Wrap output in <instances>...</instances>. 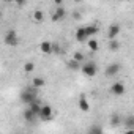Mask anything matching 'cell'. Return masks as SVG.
Masks as SVG:
<instances>
[{"label":"cell","instance_id":"1","mask_svg":"<svg viewBox=\"0 0 134 134\" xmlns=\"http://www.w3.org/2000/svg\"><path fill=\"white\" fill-rule=\"evenodd\" d=\"M21 101L24 104H30V103L36 101V90H35V87H30V88L24 90L21 93Z\"/></svg>","mask_w":134,"mask_h":134},{"label":"cell","instance_id":"2","mask_svg":"<svg viewBox=\"0 0 134 134\" xmlns=\"http://www.w3.org/2000/svg\"><path fill=\"white\" fill-rule=\"evenodd\" d=\"M81 71L87 76V77H93L96 76V71H98V66L95 62H87L84 65H81Z\"/></svg>","mask_w":134,"mask_h":134},{"label":"cell","instance_id":"3","mask_svg":"<svg viewBox=\"0 0 134 134\" xmlns=\"http://www.w3.org/2000/svg\"><path fill=\"white\" fill-rule=\"evenodd\" d=\"M38 117H40L43 121H49V120L54 118V109H52L51 106H47V104H46V106H41Z\"/></svg>","mask_w":134,"mask_h":134},{"label":"cell","instance_id":"4","mask_svg":"<svg viewBox=\"0 0 134 134\" xmlns=\"http://www.w3.org/2000/svg\"><path fill=\"white\" fill-rule=\"evenodd\" d=\"M5 44L7 46H11V47H16L19 44V36L14 30H8L7 35H5Z\"/></svg>","mask_w":134,"mask_h":134},{"label":"cell","instance_id":"5","mask_svg":"<svg viewBox=\"0 0 134 134\" xmlns=\"http://www.w3.org/2000/svg\"><path fill=\"white\" fill-rule=\"evenodd\" d=\"M118 71H120V65H118V63H112V65H109L107 68H106L104 76H106V77H112V76L118 74Z\"/></svg>","mask_w":134,"mask_h":134},{"label":"cell","instance_id":"6","mask_svg":"<svg viewBox=\"0 0 134 134\" xmlns=\"http://www.w3.org/2000/svg\"><path fill=\"white\" fill-rule=\"evenodd\" d=\"M125 84L123 82H115L112 87H110V93L112 95H117V96H121L123 93H125Z\"/></svg>","mask_w":134,"mask_h":134},{"label":"cell","instance_id":"7","mask_svg":"<svg viewBox=\"0 0 134 134\" xmlns=\"http://www.w3.org/2000/svg\"><path fill=\"white\" fill-rule=\"evenodd\" d=\"M65 16H66V11H65V8L60 5V7L55 8V13H54V16H52V21H54V22H58V21L65 19Z\"/></svg>","mask_w":134,"mask_h":134},{"label":"cell","instance_id":"8","mask_svg":"<svg viewBox=\"0 0 134 134\" xmlns=\"http://www.w3.org/2000/svg\"><path fill=\"white\" fill-rule=\"evenodd\" d=\"M118 33H120V25H118V24H112V25L107 29V38H109V40L117 38Z\"/></svg>","mask_w":134,"mask_h":134},{"label":"cell","instance_id":"9","mask_svg":"<svg viewBox=\"0 0 134 134\" xmlns=\"http://www.w3.org/2000/svg\"><path fill=\"white\" fill-rule=\"evenodd\" d=\"M79 109H81L82 112H88V110H90V104H88V101H87V98H85L84 95L79 98Z\"/></svg>","mask_w":134,"mask_h":134},{"label":"cell","instance_id":"10","mask_svg":"<svg viewBox=\"0 0 134 134\" xmlns=\"http://www.w3.org/2000/svg\"><path fill=\"white\" fill-rule=\"evenodd\" d=\"M40 51H41L43 54H52V43L43 41V43L40 44Z\"/></svg>","mask_w":134,"mask_h":134},{"label":"cell","instance_id":"11","mask_svg":"<svg viewBox=\"0 0 134 134\" xmlns=\"http://www.w3.org/2000/svg\"><path fill=\"white\" fill-rule=\"evenodd\" d=\"M24 118H25V121L33 123V121H35V118H36V114L29 107V109H25V110H24Z\"/></svg>","mask_w":134,"mask_h":134},{"label":"cell","instance_id":"12","mask_svg":"<svg viewBox=\"0 0 134 134\" xmlns=\"http://www.w3.org/2000/svg\"><path fill=\"white\" fill-rule=\"evenodd\" d=\"M87 33H85V30H84V27H81V29H77V32H76V40L79 41V43H84V41H87Z\"/></svg>","mask_w":134,"mask_h":134},{"label":"cell","instance_id":"13","mask_svg":"<svg viewBox=\"0 0 134 134\" xmlns=\"http://www.w3.org/2000/svg\"><path fill=\"white\" fill-rule=\"evenodd\" d=\"M84 30H85L87 36H93V35H96V33H98V27H96V25H85V27H84Z\"/></svg>","mask_w":134,"mask_h":134},{"label":"cell","instance_id":"14","mask_svg":"<svg viewBox=\"0 0 134 134\" xmlns=\"http://www.w3.org/2000/svg\"><path fill=\"white\" fill-rule=\"evenodd\" d=\"M32 85H33L35 88H41V87H44V85H46V81H44L43 77H33Z\"/></svg>","mask_w":134,"mask_h":134},{"label":"cell","instance_id":"15","mask_svg":"<svg viewBox=\"0 0 134 134\" xmlns=\"http://www.w3.org/2000/svg\"><path fill=\"white\" fill-rule=\"evenodd\" d=\"M68 68H70V70H73V71H77V70H81V62H77V60L71 58V60L68 62Z\"/></svg>","mask_w":134,"mask_h":134},{"label":"cell","instance_id":"16","mask_svg":"<svg viewBox=\"0 0 134 134\" xmlns=\"http://www.w3.org/2000/svg\"><path fill=\"white\" fill-rule=\"evenodd\" d=\"M43 19H44V14H43V11H41V10L33 11V21H35L36 24H41V22H43Z\"/></svg>","mask_w":134,"mask_h":134},{"label":"cell","instance_id":"17","mask_svg":"<svg viewBox=\"0 0 134 134\" xmlns=\"http://www.w3.org/2000/svg\"><path fill=\"white\" fill-rule=\"evenodd\" d=\"M29 106H30V109H32V110H33V112H35L36 115L40 114V109H41V104H40L38 101H33V103H30Z\"/></svg>","mask_w":134,"mask_h":134},{"label":"cell","instance_id":"18","mask_svg":"<svg viewBox=\"0 0 134 134\" xmlns=\"http://www.w3.org/2000/svg\"><path fill=\"white\" fill-rule=\"evenodd\" d=\"M33 70H35V63H33V62H27L25 66H24V71H25L27 74H30Z\"/></svg>","mask_w":134,"mask_h":134},{"label":"cell","instance_id":"19","mask_svg":"<svg viewBox=\"0 0 134 134\" xmlns=\"http://www.w3.org/2000/svg\"><path fill=\"white\" fill-rule=\"evenodd\" d=\"M88 47H90V51H92V52H96V51H98V47H99V44H98V41H96V40H90V41H88Z\"/></svg>","mask_w":134,"mask_h":134},{"label":"cell","instance_id":"20","mask_svg":"<svg viewBox=\"0 0 134 134\" xmlns=\"http://www.w3.org/2000/svg\"><path fill=\"white\" fill-rule=\"evenodd\" d=\"M118 47H120V43L115 41V38H114V40H109V49H110V51H117Z\"/></svg>","mask_w":134,"mask_h":134},{"label":"cell","instance_id":"21","mask_svg":"<svg viewBox=\"0 0 134 134\" xmlns=\"http://www.w3.org/2000/svg\"><path fill=\"white\" fill-rule=\"evenodd\" d=\"M73 58H74V60H77V62H81V63H82V62H84V54H82V52H76V54H74V57H73Z\"/></svg>","mask_w":134,"mask_h":134},{"label":"cell","instance_id":"22","mask_svg":"<svg viewBox=\"0 0 134 134\" xmlns=\"http://www.w3.org/2000/svg\"><path fill=\"white\" fill-rule=\"evenodd\" d=\"M126 126H128L129 129H132V128H134V118H132V117H129V118L126 120Z\"/></svg>","mask_w":134,"mask_h":134},{"label":"cell","instance_id":"23","mask_svg":"<svg viewBox=\"0 0 134 134\" xmlns=\"http://www.w3.org/2000/svg\"><path fill=\"white\" fill-rule=\"evenodd\" d=\"M52 52H55V54H60V52H62V49L58 47V44H54V43H52Z\"/></svg>","mask_w":134,"mask_h":134},{"label":"cell","instance_id":"24","mask_svg":"<svg viewBox=\"0 0 134 134\" xmlns=\"http://www.w3.org/2000/svg\"><path fill=\"white\" fill-rule=\"evenodd\" d=\"M118 121H120L118 115H114V117H112V126H117V125H118Z\"/></svg>","mask_w":134,"mask_h":134},{"label":"cell","instance_id":"25","mask_svg":"<svg viewBox=\"0 0 134 134\" xmlns=\"http://www.w3.org/2000/svg\"><path fill=\"white\" fill-rule=\"evenodd\" d=\"M13 2H16V3L19 5V7H22V5L25 3V0H13Z\"/></svg>","mask_w":134,"mask_h":134},{"label":"cell","instance_id":"26","mask_svg":"<svg viewBox=\"0 0 134 134\" xmlns=\"http://www.w3.org/2000/svg\"><path fill=\"white\" fill-rule=\"evenodd\" d=\"M90 131H92V132H95V131H98V132H101L103 129H101V128H96V126H93V128H92Z\"/></svg>","mask_w":134,"mask_h":134},{"label":"cell","instance_id":"27","mask_svg":"<svg viewBox=\"0 0 134 134\" xmlns=\"http://www.w3.org/2000/svg\"><path fill=\"white\" fill-rule=\"evenodd\" d=\"M73 16H74V19H81V13H77V11L73 13Z\"/></svg>","mask_w":134,"mask_h":134},{"label":"cell","instance_id":"28","mask_svg":"<svg viewBox=\"0 0 134 134\" xmlns=\"http://www.w3.org/2000/svg\"><path fill=\"white\" fill-rule=\"evenodd\" d=\"M54 3H55V5H57V7H60V5H62V3H63V0H54Z\"/></svg>","mask_w":134,"mask_h":134},{"label":"cell","instance_id":"29","mask_svg":"<svg viewBox=\"0 0 134 134\" xmlns=\"http://www.w3.org/2000/svg\"><path fill=\"white\" fill-rule=\"evenodd\" d=\"M3 2H13V0H3Z\"/></svg>","mask_w":134,"mask_h":134},{"label":"cell","instance_id":"30","mask_svg":"<svg viewBox=\"0 0 134 134\" xmlns=\"http://www.w3.org/2000/svg\"><path fill=\"white\" fill-rule=\"evenodd\" d=\"M74 2H77V3H79V2H82V0H74Z\"/></svg>","mask_w":134,"mask_h":134},{"label":"cell","instance_id":"31","mask_svg":"<svg viewBox=\"0 0 134 134\" xmlns=\"http://www.w3.org/2000/svg\"><path fill=\"white\" fill-rule=\"evenodd\" d=\"M0 18H2V11H0Z\"/></svg>","mask_w":134,"mask_h":134}]
</instances>
